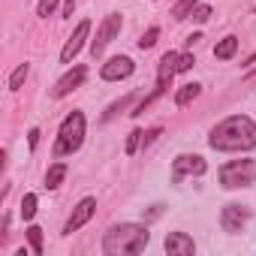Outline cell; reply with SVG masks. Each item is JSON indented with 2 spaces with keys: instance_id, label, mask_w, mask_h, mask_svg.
<instances>
[{
  "instance_id": "d6986e66",
  "label": "cell",
  "mask_w": 256,
  "mask_h": 256,
  "mask_svg": "<svg viewBox=\"0 0 256 256\" xmlns=\"http://www.w3.org/2000/svg\"><path fill=\"white\" fill-rule=\"evenodd\" d=\"M28 241H30V250L36 256H42V229L40 226H28Z\"/></svg>"
},
{
  "instance_id": "4dcf8cb0",
  "label": "cell",
  "mask_w": 256,
  "mask_h": 256,
  "mask_svg": "<svg viewBox=\"0 0 256 256\" xmlns=\"http://www.w3.org/2000/svg\"><path fill=\"white\" fill-rule=\"evenodd\" d=\"M160 214H163V205H154V208L148 211V217H160Z\"/></svg>"
},
{
  "instance_id": "4fadbf2b",
  "label": "cell",
  "mask_w": 256,
  "mask_h": 256,
  "mask_svg": "<svg viewBox=\"0 0 256 256\" xmlns=\"http://www.w3.org/2000/svg\"><path fill=\"white\" fill-rule=\"evenodd\" d=\"M166 253L169 256H190V253H196V244L187 232H169L166 235Z\"/></svg>"
},
{
  "instance_id": "ac0fdd59",
  "label": "cell",
  "mask_w": 256,
  "mask_h": 256,
  "mask_svg": "<svg viewBox=\"0 0 256 256\" xmlns=\"http://www.w3.org/2000/svg\"><path fill=\"white\" fill-rule=\"evenodd\" d=\"M28 72H30V64H18V66H16V72L10 76V90H22V84H24Z\"/></svg>"
},
{
  "instance_id": "52a82bcc",
  "label": "cell",
  "mask_w": 256,
  "mask_h": 256,
  "mask_svg": "<svg viewBox=\"0 0 256 256\" xmlns=\"http://www.w3.org/2000/svg\"><path fill=\"white\" fill-rule=\"evenodd\" d=\"M133 70H136L133 58H126V54H114V58H108V60L102 64L100 76H102V82H120V78H130V76H133Z\"/></svg>"
},
{
  "instance_id": "6da1fadb",
  "label": "cell",
  "mask_w": 256,
  "mask_h": 256,
  "mask_svg": "<svg viewBox=\"0 0 256 256\" xmlns=\"http://www.w3.org/2000/svg\"><path fill=\"white\" fill-rule=\"evenodd\" d=\"M208 145L214 151H253L256 148V124L244 114H232L211 130Z\"/></svg>"
},
{
  "instance_id": "2e32d148",
  "label": "cell",
  "mask_w": 256,
  "mask_h": 256,
  "mask_svg": "<svg viewBox=\"0 0 256 256\" xmlns=\"http://www.w3.org/2000/svg\"><path fill=\"white\" fill-rule=\"evenodd\" d=\"M64 178H66V163H52L46 172V190H58Z\"/></svg>"
},
{
  "instance_id": "1f68e13d",
  "label": "cell",
  "mask_w": 256,
  "mask_h": 256,
  "mask_svg": "<svg viewBox=\"0 0 256 256\" xmlns=\"http://www.w3.org/2000/svg\"><path fill=\"white\" fill-rule=\"evenodd\" d=\"M250 76H256V70H253V72H250Z\"/></svg>"
},
{
  "instance_id": "603a6c76",
  "label": "cell",
  "mask_w": 256,
  "mask_h": 256,
  "mask_svg": "<svg viewBox=\"0 0 256 256\" xmlns=\"http://www.w3.org/2000/svg\"><path fill=\"white\" fill-rule=\"evenodd\" d=\"M54 10H58V0H40V6H36V16H40V18H48Z\"/></svg>"
},
{
  "instance_id": "ffe728a7",
  "label": "cell",
  "mask_w": 256,
  "mask_h": 256,
  "mask_svg": "<svg viewBox=\"0 0 256 256\" xmlns=\"http://www.w3.org/2000/svg\"><path fill=\"white\" fill-rule=\"evenodd\" d=\"M34 214H36V193H24V199H22V217L34 220Z\"/></svg>"
},
{
  "instance_id": "8992f818",
  "label": "cell",
  "mask_w": 256,
  "mask_h": 256,
  "mask_svg": "<svg viewBox=\"0 0 256 256\" xmlns=\"http://www.w3.org/2000/svg\"><path fill=\"white\" fill-rule=\"evenodd\" d=\"M120 28H124V18H120V12H108L106 16V22L100 24V30H96V36L90 40V54L94 58H100L102 52H106V46L120 34Z\"/></svg>"
},
{
  "instance_id": "44dd1931",
  "label": "cell",
  "mask_w": 256,
  "mask_h": 256,
  "mask_svg": "<svg viewBox=\"0 0 256 256\" xmlns=\"http://www.w3.org/2000/svg\"><path fill=\"white\" fill-rule=\"evenodd\" d=\"M160 40V28L154 24V28H148L145 34H142V40H139V48L145 52V48H154V42Z\"/></svg>"
},
{
  "instance_id": "cb8c5ba5",
  "label": "cell",
  "mask_w": 256,
  "mask_h": 256,
  "mask_svg": "<svg viewBox=\"0 0 256 256\" xmlns=\"http://www.w3.org/2000/svg\"><path fill=\"white\" fill-rule=\"evenodd\" d=\"M208 18H211V6H202V4H199V6L193 10V22H196V24H205Z\"/></svg>"
},
{
  "instance_id": "d4e9b609",
  "label": "cell",
  "mask_w": 256,
  "mask_h": 256,
  "mask_svg": "<svg viewBox=\"0 0 256 256\" xmlns=\"http://www.w3.org/2000/svg\"><path fill=\"white\" fill-rule=\"evenodd\" d=\"M193 64H196V58H193L190 52H184V54L178 58V72H187V70H193Z\"/></svg>"
},
{
  "instance_id": "3957f363",
  "label": "cell",
  "mask_w": 256,
  "mask_h": 256,
  "mask_svg": "<svg viewBox=\"0 0 256 256\" xmlns=\"http://www.w3.org/2000/svg\"><path fill=\"white\" fill-rule=\"evenodd\" d=\"M84 142V114L82 112H70L58 130V142H54V157H66L76 154Z\"/></svg>"
},
{
  "instance_id": "7a4b0ae2",
  "label": "cell",
  "mask_w": 256,
  "mask_h": 256,
  "mask_svg": "<svg viewBox=\"0 0 256 256\" xmlns=\"http://www.w3.org/2000/svg\"><path fill=\"white\" fill-rule=\"evenodd\" d=\"M151 241V232L148 226H139V223H120V226H112L102 238V250L108 256H136L148 247Z\"/></svg>"
},
{
  "instance_id": "5b68a950",
  "label": "cell",
  "mask_w": 256,
  "mask_h": 256,
  "mask_svg": "<svg viewBox=\"0 0 256 256\" xmlns=\"http://www.w3.org/2000/svg\"><path fill=\"white\" fill-rule=\"evenodd\" d=\"M220 184L226 190H238V187H250L256 184V163L253 160H232L220 169Z\"/></svg>"
},
{
  "instance_id": "ba28073f",
  "label": "cell",
  "mask_w": 256,
  "mask_h": 256,
  "mask_svg": "<svg viewBox=\"0 0 256 256\" xmlns=\"http://www.w3.org/2000/svg\"><path fill=\"white\" fill-rule=\"evenodd\" d=\"M205 169H208V163L199 157V154H181V157H175V163H172V181H184L187 175H205Z\"/></svg>"
},
{
  "instance_id": "9a60e30c",
  "label": "cell",
  "mask_w": 256,
  "mask_h": 256,
  "mask_svg": "<svg viewBox=\"0 0 256 256\" xmlns=\"http://www.w3.org/2000/svg\"><path fill=\"white\" fill-rule=\"evenodd\" d=\"M199 94H202V84L190 82V84H184V88H181V90L175 94V106H178V108H184V106H190V102H193V100H196Z\"/></svg>"
},
{
  "instance_id": "7402d4cb",
  "label": "cell",
  "mask_w": 256,
  "mask_h": 256,
  "mask_svg": "<svg viewBox=\"0 0 256 256\" xmlns=\"http://www.w3.org/2000/svg\"><path fill=\"white\" fill-rule=\"evenodd\" d=\"M139 145H142V130H133L130 136H126V157H133L139 151Z\"/></svg>"
},
{
  "instance_id": "f1b7e54d",
  "label": "cell",
  "mask_w": 256,
  "mask_h": 256,
  "mask_svg": "<svg viewBox=\"0 0 256 256\" xmlns=\"http://www.w3.org/2000/svg\"><path fill=\"white\" fill-rule=\"evenodd\" d=\"M36 142H40V130H36V126H34V130L28 133V145H30V151L36 148Z\"/></svg>"
},
{
  "instance_id": "30bf717a",
  "label": "cell",
  "mask_w": 256,
  "mask_h": 256,
  "mask_svg": "<svg viewBox=\"0 0 256 256\" xmlns=\"http://www.w3.org/2000/svg\"><path fill=\"white\" fill-rule=\"evenodd\" d=\"M94 211H96V199H94V196H84V199L72 208V214H70V220H66V226H64V235H72L76 229H82V226L94 217Z\"/></svg>"
},
{
  "instance_id": "f546056e",
  "label": "cell",
  "mask_w": 256,
  "mask_h": 256,
  "mask_svg": "<svg viewBox=\"0 0 256 256\" xmlns=\"http://www.w3.org/2000/svg\"><path fill=\"white\" fill-rule=\"evenodd\" d=\"M199 40H202V34H190V36H187V48H193Z\"/></svg>"
},
{
  "instance_id": "83f0119b",
  "label": "cell",
  "mask_w": 256,
  "mask_h": 256,
  "mask_svg": "<svg viewBox=\"0 0 256 256\" xmlns=\"http://www.w3.org/2000/svg\"><path fill=\"white\" fill-rule=\"evenodd\" d=\"M76 12V0H64V18H72Z\"/></svg>"
},
{
  "instance_id": "484cf974",
  "label": "cell",
  "mask_w": 256,
  "mask_h": 256,
  "mask_svg": "<svg viewBox=\"0 0 256 256\" xmlns=\"http://www.w3.org/2000/svg\"><path fill=\"white\" fill-rule=\"evenodd\" d=\"M130 102H133V94H126V96H124V100H120V102H114V106H112V108H108V112H106V118H112V114H114V112H120V108H126V106H130Z\"/></svg>"
},
{
  "instance_id": "7c38bea8",
  "label": "cell",
  "mask_w": 256,
  "mask_h": 256,
  "mask_svg": "<svg viewBox=\"0 0 256 256\" xmlns=\"http://www.w3.org/2000/svg\"><path fill=\"white\" fill-rule=\"evenodd\" d=\"M84 78H88V66H82V64H78V66H72V70H70V72H66V76L52 88V96H54V100H64L66 94H72L76 88H82V82H84Z\"/></svg>"
},
{
  "instance_id": "9c48e42d",
  "label": "cell",
  "mask_w": 256,
  "mask_h": 256,
  "mask_svg": "<svg viewBox=\"0 0 256 256\" xmlns=\"http://www.w3.org/2000/svg\"><path fill=\"white\" fill-rule=\"evenodd\" d=\"M247 220H250V208L247 205H235V202H229V205H223V211H220V226L226 229V232H241L244 226H247Z\"/></svg>"
},
{
  "instance_id": "4316f807",
  "label": "cell",
  "mask_w": 256,
  "mask_h": 256,
  "mask_svg": "<svg viewBox=\"0 0 256 256\" xmlns=\"http://www.w3.org/2000/svg\"><path fill=\"white\" fill-rule=\"evenodd\" d=\"M160 133H163V130H160V126H151V130H148V133H142V148H148V145H151V142H154V139H157Z\"/></svg>"
},
{
  "instance_id": "277c9868",
  "label": "cell",
  "mask_w": 256,
  "mask_h": 256,
  "mask_svg": "<svg viewBox=\"0 0 256 256\" xmlns=\"http://www.w3.org/2000/svg\"><path fill=\"white\" fill-rule=\"evenodd\" d=\"M178 52H166L163 58H160V70H157V88H154V94L151 96H145L139 106H136V112H130L133 118H139V114H145V108L154 102V100H160L163 94H166V88H169V82H172V76L178 72Z\"/></svg>"
},
{
  "instance_id": "e0dca14e",
  "label": "cell",
  "mask_w": 256,
  "mask_h": 256,
  "mask_svg": "<svg viewBox=\"0 0 256 256\" xmlns=\"http://www.w3.org/2000/svg\"><path fill=\"white\" fill-rule=\"evenodd\" d=\"M199 4H196V0H178V4L172 6V18L175 22H184V18H190L193 16V10H196Z\"/></svg>"
},
{
  "instance_id": "8fae6325",
  "label": "cell",
  "mask_w": 256,
  "mask_h": 256,
  "mask_svg": "<svg viewBox=\"0 0 256 256\" xmlns=\"http://www.w3.org/2000/svg\"><path fill=\"white\" fill-rule=\"evenodd\" d=\"M88 34H90V22L84 18V22H78V28L72 30V36H70V40H66V46L60 48V64H72V60H76V54L82 52V46H84Z\"/></svg>"
},
{
  "instance_id": "5bb4252c",
  "label": "cell",
  "mask_w": 256,
  "mask_h": 256,
  "mask_svg": "<svg viewBox=\"0 0 256 256\" xmlns=\"http://www.w3.org/2000/svg\"><path fill=\"white\" fill-rule=\"evenodd\" d=\"M238 52V36H223L217 46H214V58L217 60H232Z\"/></svg>"
}]
</instances>
